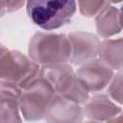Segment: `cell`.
<instances>
[{"label": "cell", "instance_id": "cell-1", "mask_svg": "<svg viewBox=\"0 0 123 123\" xmlns=\"http://www.w3.org/2000/svg\"><path fill=\"white\" fill-rule=\"evenodd\" d=\"M28 56L42 67L68 63L71 58V43L68 35L52 32L34 34L29 41Z\"/></svg>", "mask_w": 123, "mask_h": 123}, {"label": "cell", "instance_id": "cell-2", "mask_svg": "<svg viewBox=\"0 0 123 123\" xmlns=\"http://www.w3.org/2000/svg\"><path fill=\"white\" fill-rule=\"evenodd\" d=\"M77 10V2L61 0H29L26 12L34 24L45 31L59 29L69 23Z\"/></svg>", "mask_w": 123, "mask_h": 123}, {"label": "cell", "instance_id": "cell-3", "mask_svg": "<svg viewBox=\"0 0 123 123\" xmlns=\"http://www.w3.org/2000/svg\"><path fill=\"white\" fill-rule=\"evenodd\" d=\"M1 81L16 84L25 89L37 79L43 77V67L17 50H10L4 45L0 52Z\"/></svg>", "mask_w": 123, "mask_h": 123}, {"label": "cell", "instance_id": "cell-4", "mask_svg": "<svg viewBox=\"0 0 123 123\" xmlns=\"http://www.w3.org/2000/svg\"><path fill=\"white\" fill-rule=\"evenodd\" d=\"M43 78L54 88L56 94L84 106L88 100V92L79 82L76 72L68 63L43 67Z\"/></svg>", "mask_w": 123, "mask_h": 123}, {"label": "cell", "instance_id": "cell-5", "mask_svg": "<svg viewBox=\"0 0 123 123\" xmlns=\"http://www.w3.org/2000/svg\"><path fill=\"white\" fill-rule=\"evenodd\" d=\"M56 92L49 82L43 77L37 79L23 89L19 108L26 121H38L44 118L51 101Z\"/></svg>", "mask_w": 123, "mask_h": 123}, {"label": "cell", "instance_id": "cell-6", "mask_svg": "<svg viewBox=\"0 0 123 123\" xmlns=\"http://www.w3.org/2000/svg\"><path fill=\"white\" fill-rule=\"evenodd\" d=\"M76 75L88 93H98L108 87L114 71L98 58L81 65Z\"/></svg>", "mask_w": 123, "mask_h": 123}, {"label": "cell", "instance_id": "cell-7", "mask_svg": "<svg viewBox=\"0 0 123 123\" xmlns=\"http://www.w3.org/2000/svg\"><path fill=\"white\" fill-rule=\"evenodd\" d=\"M71 43L70 62L81 66L92 60L97 59L100 47L99 38L88 32L75 31L68 35Z\"/></svg>", "mask_w": 123, "mask_h": 123}, {"label": "cell", "instance_id": "cell-8", "mask_svg": "<svg viewBox=\"0 0 123 123\" xmlns=\"http://www.w3.org/2000/svg\"><path fill=\"white\" fill-rule=\"evenodd\" d=\"M83 107L58 94L51 101L44 119L46 123H83Z\"/></svg>", "mask_w": 123, "mask_h": 123}, {"label": "cell", "instance_id": "cell-9", "mask_svg": "<svg viewBox=\"0 0 123 123\" xmlns=\"http://www.w3.org/2000/svg\"><path fill=\"white\" fill-rule=\"evenodd\" d=\"M120 111L121 108L108 94H95L83 106L84 116L98 122H106Z\"/></svg>", "mask_w": 123, "mask_h": 123}, {"label": "cell", "instance_id": "cell-10", "mask_svg": "<svg viewBox=\"0 0 123 123\" xmlns=\"http://www.w3.org/2000/svg\"><path fill=\"white\" fill-rule=\"evenodd\" d=\"M95 25L98 36L105 39L120 33L123 30L120 10L108 2L95 16Z\"/></svg>", "mask_w": 123, "mask_h": 123}, {"label": "cell", "instance_id": "cell-11", "mask_svg": "<svg viewBox=\"0 0 123 123\" xmlns=\"http://www.w3.org/2000/svg\"><path fill=\"white\" fill-rule=\"evenodd\" d=\"M98 57L113 71L123 70V37L103 39Z\"/></svg>", "mask_w": 123, "mask_h": 123}, {"label": "cell", "instance_id": "cell-12", "mask_svg": "<svg viewBox=\"0 0 123 123\" xmlns=\"http://www.w3.org/2000/svg\"><path fill=\"white\" fill-rule=\"evenodd\" d=\"M19 100L1 97V123H22Z\"/></svg>", "mask_w": 123, "mask_h": 123}, {"label": "cell", "instance_id": "cell-13", "mask_svg": "<svg viewBox=\"0 0 123 123\" xmlns=\"http://www.w3.org/2000/svg\"><path fill=\"white\" fill-rule=\"evenodd\" d=\"M107 94L115 103L123 105V70L114 73L107 87Z\"/></svg>", "mask_w": 123, "mask_h": 123}, {"label": "cell", "instance_id": "cell-14", "mask_svg": "<svg viewBox=\"0 0 123 123\" xmlns=\"http://www.w3.org/2000/svg\"><path fill=\"white\" fill-rule=\"evenodd\" d=\"M108 2L106 1H92V0H85L78 1L77 5L82 15L86 17L96 16L106 6Z\"/></svg>", "mask_w": 123, "mask_h": 123}, {"label": "cell", "instance_id": "cell-15", "mask_svg": "<svg viewBox=\"0 0 123 123\" xmlns=\"http://www.w3.org/2000/svg\"><path fill=\"white\" fill-rule=\"evenodd\" d=\"M26 3L24 1H14V0H2L1 1V15L7 12H12L21 9Z\"/></svg>", "mask_w": 123, "mask_h": 123}, {"label": "cell", "instance_id": "cell-16", "mask_svg": "<svg viewBox=\"0 0 123 123\" xmlns=\"http://www.w3.org/2000/svg\"><path fill=\"white\" fill-rule=\"evenodd\" d=\"M106 123H123V111H120L117 115L106 121Z\"/></svg>", "mask_w": 123, "mask_h": 123}, {"label": "cell", "instance_id": "cell-17", "mask_svg": "<svg viewBox=\"0 0 123 123\" xmlns=\"http://www.w3.org/2000/svg\"><path fill=\"white\" fill-rule=\"evenodd\" d=\"M120 10V13H121V20H122V25H123V5L119 8Z\"/></svg>", "mask_w": 123, "mask_h": 123}, {"label": "cell", "instance_id": "cell-18", "mask_svg": "<svg viewBox=\"0 0 123 123\" xmlns=\"http://www.w3.org/2000/svg\"><path fill=\"white\" fill-rule=\"evenodd\" d=\"M85 123H103V122H98V121H92V120H90V121H87V122H85Z\"/></svg>", "mask_w": 123, "mask_h": 123}]
</instances>
